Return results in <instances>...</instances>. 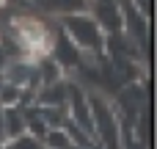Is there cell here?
<instances>
[{"mask_svg": "<svg viewBox=\"0 0 157 149\" xmlns=\"http://www.w3.org/2000/svg\"><path fill=\"white\" fill-rule=\"evenodd\" d=\"M61 33L83 53V55H105V33L102 28L97 25V19L83 11V14H69V17H61Z\"/></svg>", "mask_w": 157, "mask_h": 149, "instance_id": "cell-1", "label": "cell"}, {"mask_svg": "<svg viewBox=\"0 0 157 149\" xmlns=\"http://www.w3.org/2000/svg\"><path fill=\"white\" fill-rule=\"evenodd\" d=\"M17 135H25L22 108H0V144Z\"/></svg>", "mask_w": 157, "mask_h": 149, "instance_id": "cell-2", "label": "cell"}, {"mask_svg": "<svg viewBox=\"0 0 157 149\" xmlns=\"http://www.w3.org/2000/svg\"><path fill=\"white\" fill-rule=\"evenodd\" d=\"M0 149H44L41 147V141L39 138H33V135H17V138H8V141H3Z\"/></svg>", "mask_w": 157, "mask_h": 149, "instance_id": "cell-4", "label": "cell"}, {"mask_svg": "<svg viewBox=\"0 0 157 149\" xmlns=\"http://www.w3.org/2000/svg\"><path fill=\"white\" fill-rule=\"evenodd\" d=\"M39 6H44L47 11L58 14V17H69V14H83L88 8V0H36Z\"/></svg>", "mask_w": 157, "mask_h": 149, "instance_id": "cell-3", "label": "cell"}, {"mask_svg": "<svg viewBox=\"0 0 157 149\" xmlns=\"http://www.w3.org/2000/svg\"><path fill=\"white\" fill-rule=\"evenodd\" d=\"M135 11H141L144 17H149V0H130Z\"/></svg>", "mask_w": 157, "mask_h": 149, "instance_id": "cell-5", "label": "cell"}]
</instances>
